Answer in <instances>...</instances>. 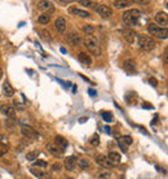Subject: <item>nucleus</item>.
I'll return each instance as SVG.
<instances>
[{"label": "nucleus", "instance_id": "obj_26", "mask_svg": "<svg viewBox=\"0 0 168 179\" xmlns=\"http://www.w3.org/2000/svg\"><path fill=\"white\" fill-rule=\"evenodd\" d=\"M111 171H109V170H102V171H100L98 173V179H110L111 178Z\"/></svg>", "mask_w": 168, "mask_h": 179}, {"label": "nucleus", "instance_id": "obj_16", "mask_svg": "<svg viewBox=\"0 0 168 179\" xmlns=\"http://www.w3.org/2000/svg\"><path fill=\"white\" fill-rule=\"evenodd\" d=\"M81 42L80 37L78 35V33H75V31H73V33H70L69 35H67V43L71 45H79V43Z\"/></svg>", "mask_w": 168, "mask_h": 179}, {"label": "nucleus", "instance_id": "obj_15", "mask_svg": "<svg viewBox=\"0 0 168 179\" xmlns=\"http://www.w3.org/2000/svg\"><path fill=\"white\" fill-rule=\"evenodd\" d=\"M123 66L124 69H126L128 73H136V70H137V65H136V61L132 59H128L126 61L123 62Z\"/></svg>", "mask_w": 168, "mask_h": 179}, {"label": "nucleus", "instance_id": "obj_39", "mask_svg": "<svg viewBox=\"0 0 168 179\" xmlns=\"http://www.w3.org/2000/svg\"><path fill=\"white\" fill-rule=\"evenodd\" d=\"M149 83L151 84L153 87H156V86H158V81H156L155 78H153V77H151V78H149Z\"/></svg>", "mask_w": 168, "mask_h": 179}, {"label": "nucleus", "instance_id": "obj_7", "mask_svg": "<svg viewBox=\"0 0 168 179\" xmlns=\"http://www.w3.org/2000/svg\"><path fill=\"white\" fill-rule=\"evenodd\" d=\"M154 21L156 25H162V27H164L166 25H168V13L164 10H159L154 16Z\"/></svg>", "mask_w": 168, "mask_h": 179}, {"label": "nucleus", "instance_id": "obj_5", "mask_svg": "<svg viewBox=\"0 0 168 179\" xmlns=\"http://www.w3.org/2000/svg\"><path fill=\"white\" fill-rule=\"evenodd\" d=\"M21 134H22V136L27 139H36L39 136V134L35 131V128L28 126V125H22L21 126Z\"/></svg>", "mask_w": 168, "mask_h": 179}, {"label": "nucleus", "instance_id": "obj_6", "mask_svg": "<svg viewBox=\"0 0 168 179\" xmlns=\"http://www.w3.org/2000/svg\"><path fill=\"white\" fill-rule=\"evenodd\" d=\"M96 13H97L100 17H102V18H109L113 14V9L105 4H100L96 7Z\"/></svg>", "mask_w": 168, "mask_h": 179}, {"label": "nucleus", "instance_id": "obj_32", "mask_svg": "<svg viewBox=\"0 0 168 179\" xmlns=\"http://www.w3.org/2000/svg\"><path fill=\"white\" fill-rule=\"evenodd\" d=\"M78 3H79L81 7H88V8L89 7H93L96 4L95 1H91V0H80V1H78Z\"/></svg>", "mask_w": 168, "mask_h": 179}, {"label": "nucleus", "instance_id": "obj_21", "mask_svg": "<svg viewBox=\"0 0 168 179\" xmlns=\"http://www.w3.org/2000/svg\"><path fill=\"white\" fill-rule=\"evenodd\" d=\"M133 1H128V0H115V1H113V7L116 9H123V8H127V7H129Z\"/></svg>", "mask_w": 168, "mask_h": 179}, {"label": "nucleus", "instance_id": "obj_18", "mask_svg": "<svg viewBox=\"0 0 168 179\" xmlns=\"http://www.w3.org/2000/svg\"><path fill=\"white\" fill-rule=\"evenodd\" d=\"M78 59H79V61L83 64L85 66H91L92 65V57L88 55V53L85 52H80L79 55H78Z\"/></svg>", "mask_w": 168, "mask_h": 179}, {"label": "nucleus", "instance_id": "obj_29", "mask_svg": "<svg viewBox=\"0 0 168 179\" xmlns=\"http://www.w3.org/2000/svg\"><path fill=\"white\" fill-rule=\"evenodd\" d=\"M83 31L87 35H92V34L95 33V27L92 26V25H84V26H83Z\"/></svg>", "mask_w": 168, "mask_h": 179}, {"label": "nucleus", "instance_id": "obj_31", "mask_svg": "<svg viewBox=\"0 0 168 179\" xmlns=\"http://www.w3.org/2000/svg\"><path fill=\"white\" fill-rule=\"evenodd\" d=\"M38 155H39V152H38V151L28 152L27 155H26V158H27L28 161H35V160H36V157H38Z\"/></svg>", "mask_w": 168, "mask_h": 179}, {"label": "nucleus", "instance_id": "obj_28", "mask_svg": "<svg viewBox=\"0 0 168 179\" xmlns=\"http://www.w3.org/2000/svg\"><path fill=\"white\" fill-rule=\"evenodd\" d=\"M34 166L35 167H47L48 166V162L47 161H44V160H36V161H34Z\"/></svg>", "mask_w": 168, "mask_h": 179}, {"label": "nucleus", "instance_id": "obj_47", "mask_svg": "<svg viewBox=\"0 0 168 179\" xmlns=\"http://www.w3.org/2000/svg\"><path fill=\"white\" fill-rule=\"evenodd\" d=\"M166 7H167V8H168V3H166Z\"/></svg>", "mask_w": 168, "mask_h": 179}, {"label": "nucleus", "instance_id": "obj_17", "mask_svg": "<svg viewBox=\"0 0 168 179\" xmlns=\"http://www.w3.org/2000/svg\"><path fill=\"white\" fill-rule=\"evenodd\" d=\"M3 94H4L5 96H8V98L13 96V94H14V88L12 87V84L9 83L8 79H5L4 82H3Z\"/></svg>", "mask_w": 168, "mask_h": 179}, {"label": "nucleus", "instance_id": "obj_41", "mask_svg": "<svg viewBox=\"0 0 168 179\" xmlns=\"http://www.w3.org/2000/svg\"><path fill=\"white\" fill-rule=\"evenodd\" d=\"M142 106H144L145 109H153V105H151V104H149V103H144V104H142Z\"/></svg>", "mask_w": 168, "mask_h": 179}, {"label": "nucleus", "instance_id": "obj_36", "mask_svg": "<svg viewBox=\"0 0 168 179\" xmlns=\"http://www.w3.org/2000/svg\"><path fill=\"white\" fill-rule=\"evenodd\" d=\"M13 104H14V106H16L14 109H17V110H23V109H25V105H23V104H21L20 101H17V100H14Z\"/></svg>", "mask_w": 168, "mask_h": 179}, {"label": "nucleus", "instance_id": "obj_37", "mask_svg": "<svg viewBox=\"0 0 168 179\" xmlns=\"http://www.w3.org/2000/svg\"><path fill=\"white\" fill-rule=\"evenodd\" d=\"M163 61H164V64H168V45L163 51Z\"/></svg>", "mask_w": 168, "mask_h": 179}, {"label": "nucleus", "instance_id": "obj_14", "mask_svg": "<svg viewBox=\"0 0 168 179\" xmlns=\"http://www.w3.org/2000/svg\"><path fill=\"white\" fill-rule=\"evenodd\" d=\"M69 12L71 14H74V16H78V17H81V18H88L91 14H89V12H87V10H83L80 8H76V7H71V8L69 9Z\"/></svg>", "mask_w": 168, "mask_h": 179}, {"label": "nucleus", "instance_id": "obj_46", "mask_svg": "<svg viewBox=\"0 0 168 179\" xmlns=\"http://www.w3.org/2000/svg\"><path fill=\"white\" fill-rule=\"evenodd\" d=\"M1 77H3V71H1V69H0V79H1Z\"/></svg>", "mask_w": 168, "mask_h": 179}, {"label": "nucleus", "instance_id": "obj_20", "mask_svg": "<svg viewBox=\"0 0 168 179\" xmlns=\"http://www.w3.org/2000/svg\"><path fill=\"white\" fill-rule=\"evenodd\" d=\"M106 157H108L109 161L111 164H114V165H118V164H120V161H121V156L118 152H115V151L109 152V155L106 156Z\"/></svg>", "mask_w": 168, "mask_h": 179}, {"label": "nucleus", "instance_id": "obj_43", "mask_svg": "<svg viewBox=\"0 0 168 179\" xmlns=\"http://www.w3.org/2000/svg\"><path fill=\"white\" fill-rule=\"evenodd\" d=\"M87 120H88V117H83V118H80V120H79V122H80V123H84Z\"/></svg>", "mask_w": 168, "mask_h": 179}, {"label": "nucleus", "instance_id": "obj_40", "mask_svg": "<svg viewBox=\"0 0 168 179\" xmlns=\"http://www.w3.org/2000/svg\"><path fill=\"white\" fill-rule=\"evenodd\" d=\"M7 152V148L3 144H0V157H1L3 155H4V153Z\"/></svg>", "mask_w": 168, "mask_h": 179}, {"label": "nucleus", "instance_id": "obj_3", "mask_svg": "<svg viewBox=\"0 0 168 179\" xmlns=\"http://www.w3.org/2000/svg\"><path fill=\"white\" fill-rule=\"evenodd\" d=\"M148 31L150 35L158 39H168V27H162L154 23H149Z\"/></svg>", "mask_w": 168, "mask_h": 179}, {"label": "nucleus", "instance_id": "obj_25", "mask_svg": "<svg viewBox=\"0 0 168 179\" xmlns=\"http://www.w3.org/2000/svg\"><path fill=\"white\" fill-rule=\"evenodd\" d=\"M119 142H120L123 145H124V144H126V145H131L132 143H133V139H132L129 135H123V136L119 139Z\"/></svg>", "mask_w": 168, "mask_h": 179}, {"label": "nucleus", "instance_id": "obj_30", "mask_svg": "<svg viewBox=\"0 0 168 179\" xmlns=\"http://www.w3.org/2000/svg\"><path fill=\"white\" fill-rule=\"evenodd\" d=\"M5 125H7V127H8L9 130H13L14 125H16V118H7Z\"/></svg>", "mask_w": 168, "mask_h": 179}, {"label": "nucleus", "instance_id": "obj_35", "mask_svg": "<svg viewBox=\"0 0 168 179\" xmlns=\"http://www.w3.org/2000/svg\"><path fill=\"white\" fill-rule=\"evenodd\" d=\"M41 37H43V39H45V40H48V42L52 40L51 33H49V31H47V30H41Z\"/></svg>", "mask_w": 168, "mask_h": 179}, {"label": "nucleus", "instance_id": "obj_22", "mask_svg": "<svg viewBox=\"0 0 168 179\" xmlns=\"http://www.w3.org/2000/svg\"><path fill=\"white\" fill-rule=\"evenodd\" d=\"M55 144L58 145L60 148H62L63 151L67 148V145H69V143H67V140L63 136H61V135H57V136L55 138Z\"/></svg>", "mask_w": 168, "mask_h": 179}, {"label": "nucleus", "instance_id": "obj_8", "mask_svg": "<svg viewBox=\"0 0 168 179\" xmlns=\"http://www.w3.org/2000/svg\"><path fill=\"white\" fill-rule=\"evenodd\" d=\"M0 112L8 118L16 117V109H14L12 105H9V104H1V105H0Z\"/></svg>", "mask_w": 168, "mask_h": 179}, {"label": "nucleus", "instance_id": "obj_10", "mask_svg": "<svg viewBox=\"0 0 168 179\" xmlns=\"http://www.w3.org/2000/svg\"><path fill=\"white\" fill-rule=\"evenodd\" d=\"M55 27L57 30V33L60 34H63L66 31V27H67V22L63 17H57L55 20Z\"/></svg>", "mask_w": 168, "mask_h": 179}, {"label": "nucleus", "instance_id": "obj_27", "mask_svg": "<svg viewBox=\"0 0 168 179\" xmlns=\"http://www.w3.org/2000/svg\"><path fill=\"white\" fill-rule=\"evenodd\" d=\"M78 166H79L81 170L88 169V167H89V161L87 158H81V160L78 161Z\"/></svg>", "mask_w": 168, "mask_h": 179}, {"label": "nucleus", "instance_id": "obj_42", "mask_svg": "<svg viewBox=\"0 0 168 179\" xmlns=\"http://www.w3.org/2000/svg\"><path fill=\"white\" fill-rule=\"evenodd\" d=\"M88 94H89V95H91V96H96V95H97V92H96V91H95V90H92V88H89V90H88Z\"/></svg>", "mask_w": 168, "mask_h": 179}, {"label": "nucleus", "instance_id": "obj_19", "mask_svg": "<svg viewBox=\"0 0 168 179\" xmlns=\"http://www.w3.org/2000/svg\"><path fill=\"white\" fill-rule=\"evenodd\" d=\"M36 4H38L39 9L44 10V13H48V10H49V12H53V9H55V8H53L52 1H38Z\"/></svg>", "mask_w": 168, "mask_h": 179}, {"label": "nucleus", "instance_id": "obj_9", "mask_svg": "<svg viewBox=\"0 0 168 179\" xmlns=\"http://www.w3.org/2000/svg\"><path fill=\"white\" fill-rule=\"evenodd\" d=\"M96 164L100 165V166H102V167H105V169H111V167L115 166L114 164L110 162L108 157L103 156V155H98L97 157H96Z\"/></svg>", "mask_w": 168, "mask_h": 179}, {"label": "nucleus", "instance_id": "obj_2", "mask_svg": "<svg viewBox=\"0 0 168 179\" xmlns=\"http://www.w3.org/2000/svg\"><path fill=\"white\" fill-rule=\"evenodd\" d=\"M83 43H84V47L93 56H96V57L101 56V45H100V42L97 40V38H95L93 35H87V37L84 38Z\"/></svg>", "mask_w": 168, "mask_h": 179}, {"label": "nucleus", "instance_id": "obj_24", "mask_svg": "<svg viewBox=\"0 0 168 179\" xmlns=\"http://www.w3.org/2000/svg\"><path fill=\"white\" fill-rule=\"evenodd\" d=\"M101 117H102V120L105 121V122H113L114 121V116H113V113L111 112H106V110H102L101 113Z\"/></svg>", "mask_w": 168, "mask_h": 179}, {"label": "nucleus", "instance_id": "obj_44", "mask_svg": "<svg viewBox=\"0 0 168 179\" xmlns=\"http://www.w3.org/2000/svg\"><path fill=\"white\" fill-rule=\"evenodd\" d=\"M70 0H69V1H60V4H62V5H65V4H70Z\"/></svg>", "mask_w": 168, "mask_h": 179}, {"label": "nucleus", "instance_id": "obj_12", "mask_svg": "<svg viewBox=\"0 0 168 179\" xmlns=\"http://www.w3.org/2000/svg\"><path fill=\"white\" fill-rule=\"evenodd\" d=\"M121 35H123V38L126 39L128 43H131V44L135 42L136 37H137V34H136L132 29H124V30H121Z\"/></svg>", "mask_w": 168, "mask_h": 179}, {"label": "nucleus", "instance_id": "obj_1", "mask_svg": "<svg viewBox=\"0 0 168 179\" xmlns=\"http://www.w3.org/2000/svg\"><path fill=\"white\" fill-rule=\"evenodd\" d=\"M121 18H123V22L126 23L127 26H137L138 22H140V18H141V12L136 8L128 9L123 13Z\"/></svg>", "mask_w": 168, "mask_h": 179}, {"label": "nucleus", "instance_id": "obj_4", "mask_svg": "<svg viewBox=\"0 0 168 179\" xmlns=\"http://www.w3.org/2000/svg\"><path fill=\"white\" fill-rule=\"evenodd\" d=\"M137 45L144 51H151L155 48V42L148 35H137Z\"/></svg>", "mask_w": 168, "mask_h": 179}, {"label": "nucleus", "instance_id": "obj_34", "mask_svg": "<svg viewBox=\"0 0 168 179\" xmlns=\"http://www.w3.org/2000/svg\"><path fill=\"white\" fill-rule=\"evenodd\" d=\"M89 144H92V145H98L100 144V136L97 134H95L91 138V140H89Z\"/></svg>", "mask_w": 168, "mask_h": 179}, {"label": "nucleus", "instance_id": "obj_11", "mask_svg": "<svg viewBox=\"0 0 168 179\" xmlns=\"http://www.w3.org/2000/svg\"><path fill=\"white\" fill-rule=\"evenodd\" d=\"M47 149H48V152L51 153V155L53 156H56V157H61L65 153V151H63L62 148H60L58 145H56L55 143H52V144H48L47 145Z\"/></svg>", "mask_w": 168, "mask_h": 179}, {"label": "nucleus", "instance_id": "obj_48", "mask_svg": "<svg viewBox=\"0 0 168 179\" xmlns=\"http://www.w3.org/2000/svg\"><path fill=\"white\" fill-rule=\"evenodd\" d=\"M69 179H71V178H69Z\"/></svg>", "mask_w": 168, "mask_h": 179}, {"label": "nucleus", "instance_id": "obj_23", "mask_svg": "<svg viewBox=\"0 0 168 179\" xmlns=\"http://www.w3.org/2000/svg\"><path fill=\"white\" fill-rule=\"evenodd\" d=\"M38 22L40 25H48L51 22V14L49 13H41L40 16L38 17Z\"/></svg>", "mask_w": 168, "mask_h": 179}, {"label": "nucleus", "instance_id": "obj_33", "mask_svg": "<svg viewBox=\"0 0 168 179\" xmlns=\"http://www.w3.org/2000/svg\"><path fill=\"white\" fill-rule=\"evenodd\" d=\"M31 173H33L35 177H38V178H45L47 177V173H44V171H39V170H34V169H31Z\"/></svg>", "mask_w": 168, "mask_h": 179}, {"label": "nucleus", "instance_id": "obj_45", "mask_svg": "<svg viewBox=\"0 0 168 179\" xmlns=\"http://www.w3.org/2000/svg\"><path fill=\"white\" fill-rule=\"evenodd\" d=\"M103 128H105V131H106V132H109V134H110V132H111V131H110V127H109V126H105Z\"/></svg>", "mask_w": 168, "mask_h": 179}, {"label": "nucleus", "instance_id": "obj_13", "mask_svg": "<svg viewBox=\"0 0 168 179\" xmlns=\"http://www.w3.org/2000/svg\"><path fill=\"white\" fill-rule=\"evenodd\" d=\"M78 165V158L75 156H70L65 160V167L67 171H74Z\"/></svg>", "mask_w": 168, "mask_h": 179}, {"label": "nucleus", "instance_id": "obj_38", "mask_svg": "<svg viewBox=\"0 0 168 179\" xmlns=\"http://www.w3.org/2000/svg\"><path fill=\"white\" fill-rule=\"evenodd\" d=\"M61 167H62V166H61V164L56 162V164H53V165H52V170H53V171H60Z\"/></svg>", "mask_w": 168, "mask_h": 179}]
</instances>
